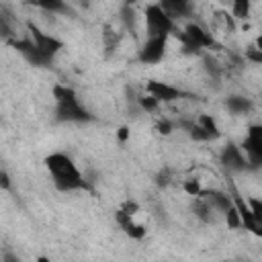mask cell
I'll list each match as a JSON object with an SVG mask.
<instances>
[{
  "label": "cell",
  "mask_w": 262,
  "mask_h": 262,
  "mask_svg": "<svg viewBox=\"0 0 262 262\" xmlns=\"http://www.w3.org/2000/svg\"><path fill=\"white\" fill-rule=\"evenodd\" d=\"M229 196H231L233 209H235V211H237V215H239V223H242V227H246V229H248V231H252L254 235H262V223L252 215V211H250V207H248L246 199L237 192V188H235L233 184H231Z\"/></svg>",
  "instance_id": "10"
},
{
  "label": "cell",
  "mask_w": 262,
  "mask_h": 262,
  "mask_svg": "<svg viewBox=\"0 0 262 262\" xmlns=\"http://www.w3.org/2000/svg\"><path fill=\"white\" fill-rule=\"evenodd\" d=\"M174 123L170 121V119H160L158 123H156V131L160 133V135H170L172 131H174Z\"/></svg>",
  "instance_id": "24"
},
{
  "label": "cell",
  "mask_w": 262,
  "mask_h": 262,
  "mask_svg": "<svg viewBox=\"0 0 262 262\" xmlns=\"http://www.w3.org/2000/svg\"><path fill=\"white\" fill-rule=\"evenodd\" d=\"M117 139H119L121 143H125V141L129 139V127H121V129L117 131Z\"/></svg>",
  "instance_id": "29"
},
{
  "label": "cell",
  "mask_w": 262,
  "mask_h": 262,
  "mask_svg": "<svg viewBox=\"0 0 262 262\" xmlns=\"http://www.w3.org/2000/svg\"><path fill=\"white\" fill-rule=\"evenodd\" d=\"M246 59H250L254 63H262V49L260 47H248L246 49Z\"/></svg>",
  "instance_id": "25"
},
{
  "label": "cell",
  "mask_w": 262,
  "mask_h": 262,
  "mask_svg": "<svg viewBox=\"0 0 262 262\" xmlns=\"http://www.w3.org/2000/svg\"><path fill=\"white\" fill-rule=\"evenodd\" d=\"M158 186H168L170 184V170H162L160 174H158Z\"/></svg>",
  "instance_id": "27"
},
{
  "label": "cell",
  "mask_w": 262,
  "mask_h": 262,
  "mask_svg": "<svg viewBox=\"0 0 262 262\" xmlns=\"http://www.w3.org/2000/svg\"><path fill=\"white\" fill-rule=\"evenodd\" d=\"M225 106H227V111L233 113V115H246V113H250L252 102H250V98H246V96H237V94H233V96L227 98Z\"/></svg>",
  "instance_id": "16"
},
{
  "label": "cell",
  "mask_w": 262,
  "mask_h": 262,
  "mask_svg": "<svg viewBox=\"0 0 262 262\" xmlns=\"http://www.w3.org/2000/svg\"><path fill=\"white\" fill-rule=\"evenodd\" d=\"M39 8L47 10V12H66L68 6L63 2H57V0H49V2H39Z\"/></svg>",
  "instance_id": "21"
},
{
  "label": "cell",
  "mask_w": 262,
  "mask_h": 262,
  "mask_svg": "<svg viewBox=\"0 0 262 262\" xmlns=\"http://www.w3.org/2000/svg\"><path fill=\"white\" fill-rule=\"evenodd\" d=\"M2 262H20V258L14 254V252H10V250H6L4 254H2Z\"/></svg>",
  "instance_id": "28"
},
{
  "label": "cell",
  "mask_w": 262,
  "mask_h": 262,
  "mask_svg": "<svg viewBox=\"0 0 262 262\" xmlns=\"http://www.w3.org/2000/svg\"><path fill=\"white\" fill-rule=\"evenodd\" d=\"M231 16L233 18H237V20H246L248 16H250V8H252V4L248 2V0H235V2H231Z\"/></svg>",
  "instance_id": "18"
},
{
  "label": "cell",
  "mask_w": 262,
  "mask_h": 262,
  "mask_svg": "<svg viewBox=\"0 0 262 262\" xmlns=\"http://www.w3.org/2000/svg\"><path fill=\"white\" fill-rule=\"evenodd\" d=\"M246 203H248V207H250V211H252V215L262 223V203L256 199V196H250V199H246Z\"/></svg>",
  "instance_id": "23"
},
{
  "label": "cell",
  "mask_w": 262,
  "mask_h": 262,
  "mask_svg": "<svg viewBox=\"0 0 262 262\" xmlns=\"http://www.w3.org/2000/svg\"><path fill=\"white\" fill-rule=\"evenodd\" d=\"M239 147L246 156L248 168L258 170L262 166V125H250Z\"/></svg>",
  "instance_id": "5"
},
{
  "label": "cell",
  "mask_w": 262,
  "mask_h": 262,
  "mask_svg": "<svg viewBox=\"0 0 262 262\" xmlns=\"http://www.w3.org/2000/svg\"><path fill=\"white\" fill-rule=\"evenodd\" d=\"M145 94L151 96L160 106L162 104H170V102H176L180 98L186 96L184 90H180L178 86H172L168 82H162V80H147L145 84Z\"/></svg>",
  "instance_id": "7"
},
{
  "label": "cell",
  "mask_w": 262,
  "mask_h": 262,
  "mask_svg": "<svg viewBox=\"0 0 262 262\" xmlns=\"http://www.w3.org/2000/svg\"><path fill=\"white\" fill-rule=\"evenodd\" d=\"M168 39L170 37H147L145 43L139 47V61L145 66H156L164 59L166 49H168Z\"/></svg>",
  "instance_id": "9"
},
{
  "label": "cell",
  "mask_w": 262,
  "mask_h": 262,
  "mask_svg": "<svg viewBox=\"0 0 262 262\" xmlns=\"http://www.w3.org/2000/svg\"><path fill=\"white\" fill-rule=\"evenodd\" d=\"M194 123H196L211 139H217V137H219V127H217V123H215V119H213L211 115H199V117H194Z\"/></svg>",
  "instance_id": "17"
},
{
  "label": "cell",
  "mask_w": 262,
  "mask_h": 262,
  "mask_svg": "<svg viewBox=\"0 0 262 262\" xmlns=\"http://www.w3.org/2000/svg\"><path fill=\"white\" fill-rule=\"evenodd\" d=\"M160 6L174 23H176V18H184V16L192 14V4L186 0H164V2H160Z\"/></svg>",
  "instance_id": "14"
},
{
  "label": "cell",
  "mask_w": 262,
  "mask_h": 262,
  "mask_svg": "<svg viewBox=\"0 0 262 262\" xmlns=\"http://www.w3.org/2000/svg\"><path fill=\"white\" fill-rule=\"evenodd\" d=\"M37 262H51V260H49L47 256H39V258H37Z\"/></svg>",
  "instance_id": "30"
},
{
  "label": "cell",
  "mask_w": 262,
  "mask_h": 262,
  "mask_svg": "<svg viewBox=\"0 0 262 262\" xmlns=\"http://www.w3.org/2000/svg\"><path fill=\"white\" fill-rule=\"evenodd\" d=\"M27 31H29L27 37L31 39V43H33V45H35L47 59L53 61V57L63 49V41H59L57 37H53V35L41 31L35 23H27Z\"/></svg>",
  "instance_id": "6"
},
{
  "label": "cell",
  "mask_w": 262,
  "mask_h": 262,
  "mask_svg": "<svg viewBox=\"0 0 262 262\" xmlns=\"http://www.w3.org/2000/svg\"><path fill=\"white\" fill-rule=\"evenodd\" d=\"M145 31L147 37H170L178 31V25L162 10L160 2L145 6Z\"/></svg>",
  "instance_id": "3"
},
{
  "label": "cell",
  "mask_w": 262,
  "mask_h": 262,
  "mask_svg": "<svg viewBox=\"0 0 262 262\" xmlns=\"http://www.w3.org/2000/svg\"><path fill=\"white\" fill-rule=\"evenodd\" d=\"M137 102H139L141 111H147V113H156V111L160 108V104H158V102H156L151 96H147V94L139 96V98H137Z\"/></svg>",
  "instance_id": "20"
},
{
  "label": "cell",
  "mask_w": 262,
  "mask_h": 262,
  "mask_svg": "<svg viewBox=\"0 0 262 262\" xmlns=\"http://www.w3.org/2000/svg\"><path fill=\"white\" fill-rule=\"evenodd\" d=\"M115 219H117V223H119V227L131 237V239H143L145 237V233H147V229L141 225V223H137L135 221V217H131V215H127L125 211H117L115 213Z\"/></svg>",
  "instance_id": "13"
},
{
  "label": "cell",
  "mask_w": 262,
  "mask_h": 262,
  "mask_svg": "<svg viewBox=\"0 0 262 262\" xmlns=\"http://www.w3.org/2000/svg\"><path fill=\"white\" fill-rule=\"evenodd\" d=\"M219 164L229 174H242V172H248L250 170L242 147L237 143H233V141H229L227 145H223V149L219 151Z\"/></svg>",
  "instance_id": "8"
},
{
  "label": "cell",
  "mask_w": 262,
  "mask_h": 262,
  "mask_svg": "<svg viewBox=\"0 0 262 262\" xmlns=\"http://www.w3.org/2000/svg\"><path fill=\"white\" fill-rule=\"evenodd\" d=\"M10 186H12V180H10L8 172L4 168H0V190H10Z\"/></svg>",
  "instance_id": "26"
},
{
  "label": "cell",
  "mask_w": 262,
  "mask_h": 262,
  "mask_svg": "<svg viewBox=\"0 0 262 262\" xmlns=\"http://www.w3.org/2000/svg\"><path fill=\"white\" fill-rule=\"evenodd\" d=\"M182 190H184L188 196H192V199L201 196V192H203L201 180H199V178H188V180H184V182H182Z\"/></svg>",
  "instance_id": "19"
},
{
  "label": "cell",
  "mask_w": 262,
  "mask_h": 262,
  "mask_svg": "<svg viewBox=\"0 0 262 262\" xmlns=\"http://www.w3.org/2000/svg\"><path fill=\"white\" fill-rule=\"evenodd\" d=\"M10 45L31 63V66H35V68H45V66H49L51 63V59H47L33 43H31V39L29 37H23V39H12L10 41Z\"/></svg>",
  "instance_id": "11"
},
{
  "label": "cell",
  "mask_w": 262,
  "mask_h": 262,
  "mask_svg": "<svg viewBox=\"0 0 262 262\" xmlns=\"http://www.w3.org/2000/svg\"><path fill=\"white\" fill-rule=\"evenodd\" d=\"M55 98V121L59 123H88L94 121V115L82 104L78 92L72 86L55 84L51 90Z\"/></svg>",
  "instance_id": "2"
},
{
  "label": "cell",
  "mask_w": 262,
  "mask_h": 262,
  "mask_svg": "<svg viewBox=\"0 0 262 262\" xmlns=\"http://www.w3.org/2000/svg\"><path fill=\"white\" fill-rule=\"evenodd\" d=\"M223 219H225V223H227L229 229H239V227H242V223H239V215H237V211H235L233 207L223 215Z\"/></svg>",
  "instance_id": "22"
},
{
  "label": "cell",
  "mask_w": 262,
  "mask_h": 262,
  "mask_svg": "<svg viewBox=\"0 0 262 262\" xmlns=\"http://www.w3.org/2000/svg\"><path fill=\"white\" fill-rule=\"evenodd\" d=\"M174 35L180 39L186 51H201V49L215 47V37L199 23H188L182 31H176Z\"/></svg>",
  "instance_id": "4"
},
{
  "label": "cell",
  "mask_w": 262,
  "mask_h": 262,
  "mask_svg": "<svg viewBox=\"0 0 262 262\" xmlns=\"http://www.w3.org/2000/svg\"><path fill=\"white\" fill-rule=\"evenodd\" d=\"M201 196H203V199L209 203V207H211L217 215H221V217L233 207L229 192H223V190H217V188H203Z\"/></svg>",
  "instance_id": "12"
},
{
  "label": "cell",
  "mask_w": 262,
  "mask_h": 262,
  "mask_svg": "<svg viewBox=\"0 0 262 262\" xmlns=\"http://www.w3.org/2000/svg\"><path fill=\"white\" fill-rule=\"evenodd\" d=\"M45 168L53 180V186L61 192H76V190H86L88 182L84 178V174L78 170V166L74 164V160L63 154V151H53L49 156H45Z\"/></svg>",
  "instance_id": "1"
},
{
  "label": "cell",
  "mask_w": 262,
  "mask_h": 262,
  "mask_svg": "<svg viewBox=\"0 0 262 262\" xmlns=\"http://www.w3.org/2000/svg\"><path fill=\"white\" fill-rule=\"evenodd\" d=\"M192 211H194V215H196V219H201L203 223H211V221H215V211L209 207V203L203 199V196H196L194 199V203H192Z\"/></svg>",
  "instance_id": "15"
}]
</instances>
